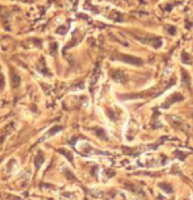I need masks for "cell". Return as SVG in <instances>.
<instances>
[{
	"label": "cell",
	"mask_w": 193,
	"mask_h": 200,
	"mask_svg": "<svg viewBox=\"0 0 193 200\" xmlns=\"http://www.w3.org/2000/svg\"><path fill=\"white\" fill-rule=\"evenodd\" d=\"M120 61H125V62H129L130 65H141L142 61L138 59V58H134V57H126V55H121L120 58H117Z\"/></svg>",
	"instance_id": "6da1fadb"
}]
</instances>
